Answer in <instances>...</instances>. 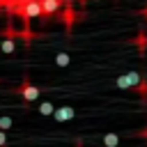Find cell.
I'll list each match as a JSON object with an SVG mask.
<instances>
[{
  "instance_id": "52a82bcc",
  "label": "cell",
  "mask_w": 147,
  "mask_h": 147,
  "mask_svg": "<svg viewBox=\"0 0 147 147\" xmlns=\"http://www.w3.org/2000/svg\"><path fill=\"white\" fill-rule=\"evenodd\" d=\"M126 76H129V83H131V87H138V85H142V78H140V74H138V71H129Z\"/></svg>"
},
{
  "instance_id": "7c38bea8",
  "label": "cell",
  "mask_w": 147,
  "mask_h": 147,
  "mask_svg": "<svg viewBox=\"0 0 147 147\" xmlns=\"http://www.w3.org/2000/svg\"><path fill=\"white\" fill-rule=\"evenodd\" d=\"M0 147H7V136H5V131H0Z\"/></svg>"
},
{
  "instance_id": "30bf717a",
  "label": "cell",
  "mask_w": 147,
  "mask_h": 147,
  "mask_svg": "<svg viewBox=\"0 0 147 147\" xmlns=\"http://www.w3.org/2000/svg\"><path fill=\"white\" fill-rule=\"evenodd\" d=\"M11 124H14V119H11L9 115H0V131H7V129H11Z\"/></svg>"
},
{
  "instance_id": "7a4b0ae2",
  "label": "cell",
  "mask_w": 147,
  "mask_h": 147,
  "mask_svg": "<svg viewBox=\"0 0 147 147\" xmlns=\"http://www.w3.org/2000/svg\"><path fill=\"white\" fill-rule=\"evenodd\" d=\"M39 2H41V11H44L46 18L57 16L64 9V5H67V0H39Z\"/></svg>"
},
{
  "instance_id": "5b68a950",
  "label": "cell",
  "mask_w": 147,
  "mask_h": 147,
  "mask_svg": "<svg viewBox=\"0 0 147 147\" xmlns=\"http://www.w3.org/2000/svg\"><path fill=\"white\" fill-rule=\"evenodd\" d=\"M103 145L106 147H117L119 145V136L117 133H106L103 136Z\"/></svg>"
},
{
  "instance_id": "6da1fadb",
  "label": "cell",
  "mask_w": 147,
  "mask_h": 147,
  "mask_svg": "<svg viewBox=\"0 0 147 147\" xmlns=\"http://www.w3.org/2000/svg\"><path fill=\"white\" fill-rule=\"evenodd\" d=\"M16 94H21L25 103H32V101H37V99H39V94H41V90H39L37 85H32L28 76H23V80H21V85L16 87Z\"/></svg>"
},
{
  "instance_id": "277c9868",
  "label": "cell",
  "mask_w": 147,
  "mask_h": 147,
  "mask_svg": "<svg viewBox=\"0 0 147 147\" xmlns=\"http://www.w3.org/2000/svg\"><path fill=\"white\" fill-rule=\"evenodd\" d=\"M0 51H2L5 55H11V53L16 51V39H14V37H5V39L0 41Z\"/></svg>"
},
{
  "instance_id": "8fae6325",
  "label": "cell",
  "mask_w": 147,
  "mask_h": 147,
  "mask_svg": "<svg viewBox=\"0 0 147 147\" xmlns=\"http://www.w3.org/2000/svg\"><path fill=\"white\" fill-rule=\"evenodd\" d=\"M14 5H16V0H0V9H5V11H9Z\"/></svg>"
},
{
  "instance_id": "8992f818",
  "label": "cell",
  "mask_w": 147,
  "mask_h": 147,
  "mask_svg": "<svg viewBox=\"0 0 147 147\" xmlns=\"http://www.w3.org/2000/svg\"><path fill=\"white\" fill-rule=\"evenodd\" d=\"M37 110H39V115H53V113H55V106H53L51 101H44V103H39Z\"/></svg>"
},
{
  "instance_id": "9c48e42d",
  "label": "cell",
  "mask_w": 147,
  "mask_h": 147,
  "mask_svg": "<svg viewBox=\"0 0 147 147\" xmlns=\"http://www.w3.org/2000/svg\"><path fill=\"white\" fill-rule=\"evenodd\" d=\"M115 83H117V87H119V90H129V87H131V83H129V76H126V74L117 76V80H115Z\"/></svg>"
},
{
  "instance_id": "ba28073f",
  "label": "cell",
  "mask_w": 147,
  "mask_h": 147,
  "mask_svg": "<svg viewBox=\"0 0 147 147\" xmlns=\"http://www.w3.org/2000/svg\"><path fill=\"white\" fill-rule=\"evenodd\" d=\"M69 62H71V57H69L67 53H57V55H55V64H57V67H67Z\"/></svg>"
},
{
  "instance_id": "4fadbf2b",
  "label": "cell",
  "mask_w": 147,
  "mask_h": 147,
  "mask_svg": "<svg viewBox=\"0 0 147 147\" xmlns=\"http://www.w3.org/2000/svg\"><path fill=\"white\" fill-rule=\"evenodd\" d=\"M78 2H80V5H83V2H87V0H78Z\"/></svg>"
},
{
  "instance_id": "3957f363",
  "label": "cell",
  "mask_w": 147,
  "mask_h": 147,
  "mask_svg": "<svg viewBox=\"0 0 147 147\" xmlns=\"http://www.w3.org/2000/svg\"><path fill=\"white\" fill-rule=\"evenodd\" d=\"M74 115H76V110H74L71 106H62V108H55V113H53L55 122H69V119H74Z\"/></svg>"
}]
</instances>
